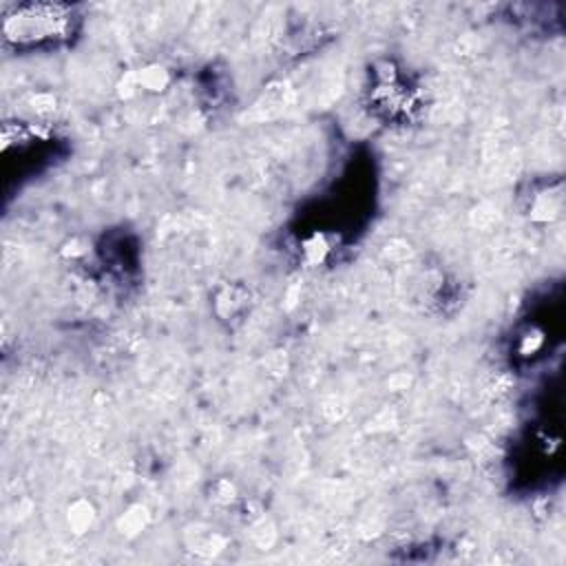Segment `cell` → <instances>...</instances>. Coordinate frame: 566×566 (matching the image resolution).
I'll return each instance as SVG.
<instances>
[{
  "label": "cell",
  "instance_id": "6da1fadb",
  "mask_svg": "<svg viewBox=\"0 0 566 566\" xmlns=\"http://www.w3.org/2000/svg\"><path fill=\"white\" fill-rule=\"evenodd\" d=\"M71 11L62 7H31L20 18L7 20V33L22 42H42L64 38L71 31Z\"/></svg>",
  "mask_w": 566,
  "mask_h": 566
}]
</instances>
